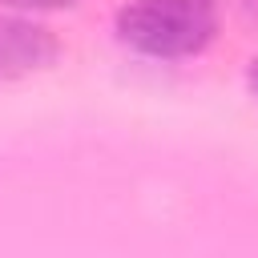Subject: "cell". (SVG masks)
Masks as SVG:
<instances>
[{"label": "cell", "instance_id": "cell-1", "mask_svg": "<svg viewBox=\"0 0 258 258\" xmlns=\"http://www.w3.org/2000/svg\"><path fill=\"white\" fill-rule=\"evenodd\" d=\"M117 32L145 56L177 60L202 52L218 32V12L210 0H133L117 16Z\"/></svg>", "mask_w": 258, "mask_h": 258}, {"label": "cell", "instance_id": "cell-2", "mask_svg": "<svg viewBox=\"0 0 258 258\" xmlns=\"http://www.w3.org/2000/svg\"><path fill=\"white\" fill-rule=\"evenodd\" d=\"M56 52L52 36L28 20H0V81L48 64Z\"/></svg>", "mask_w": 258, "mask_h": 258}, {"label": "cell", "instance_id": "cell-3", "mask_svg": "<svg viewBox=\"0 0 258 258\" xmlns=\"http://www.w3.org/2000/svg\"><path fill=\"white\" fill-rule=\"evenodd\" d=\"M250 89H254V97H258V60L250 64Z\"/></svg>", "mask_w": 258, "mask_h": 258}]
</instances>
